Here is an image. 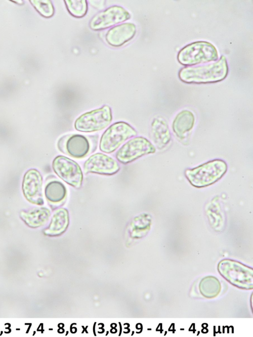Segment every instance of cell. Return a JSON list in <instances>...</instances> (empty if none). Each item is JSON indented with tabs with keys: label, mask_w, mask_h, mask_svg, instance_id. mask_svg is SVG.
I'll return each mask as SVG.
<instances>
[{
	"label": "cell",
	"mask_w": 253,
	"mask_h": 337,
	"mask_svg": "<svg viewBox=\"0 0 253 337\" xmlns=\"http://www.w3.org/2000/svg\"><path fill=\"white\" fill-rule=\"evenodd\" d=\"M228 71L226 58L221 56L213 63L182 68L179 71L178 77L182 82L188 84L213 83L225 79Z\"/></svg>",
	"instance_id": "obj_1"
},
{
	"label": "cell",
	"mask_w": 253,
	"mask_h": 337,
	"mask_svg": "<svg viewBox=\"0 0 253 337\" xmlns=\"http://www.w3.org/2000/svg\"><path fill=\"white\" fill-rule=\"evenodd\" d=\"M227 170V165L225 161L215 159L195 168L187 169L184 174L191 184L201 188L211 185L219 180Z\"/></svg>",
	"instance_id": "obj_2"
},
{
	"label": "cell",
	"mask_w": 253,
	"mask_h": 337,
	"mask_svg": "<svg viewBox=\"0 0 253 337\" xmlns=\"http://www.w3.org/2000/svg\"><path fill=\"white\" fill-rule=\"evenodd\" d=\"M218 58L216 48L211 43L205 41L188 44L183 47L177 55L178 62L182 65L189 66L215 61Z\"/></svg>",
	"instance_id": "obj_3"
},
{
	"label": "cell",
	"mask_w": 253,
	"mask_h": 337,
	"mask_svg": "<svg viewBox=\"0 0 253 337\" xmlns=\"http://www.w3.org/2000/svg\"><path fill=\"white\" fill-rule=\"evenodd\" d=\"M219 273L229 282L239 288H253V271L242 263L231 259H224L218 265Z\"/></svg>",
	"instance_id": "obj_4"
},
{
	"label": "cell",
	"mask_w": 253,
	"mask_h": 337,
	"mask_svg": "<svg viewBox=\"0 0 253 337\" xmlns=\"http://www.w3.org/2000/svg\"><path fill=\"white\" fill-rule=\"evenodd\" d=\"M136 135V131L128 124L116 122L110 126L101 136L100 150L106 153H112L127 139Z\"/></svg>",
	"instance_id": "obj_5"
},
{
	"label": "cell",
	"mask_w": 253,
	"mask_h": 337,
	"mask_svg": "<svg viewBox=\"0 0 253 337\" xmlns=\"http://www.w3.org/2000/svg\"><path fill=\"white\" fill-rule=\"evenodd\" d=\"M112 120L111 109L109 106L104 105L80 116L75 121L74 127L81 132L97 131L107 127Z\"/></svg>",
	"instance_id": "obj_6"
},
{
	"label": "cell",
	"mask_w": 253,
	"mask_h": 337,
	"mask_svg": "<svg viewBox=\"0 0 253 337\" xmlns=\"http://www.w3.org/2000/svg\"><path fill=\"white\" fill-rule=\"evenodd\" d=\"M155 152V146L148 139L138 136L124 144L117 152L116 157L121 163L126 164L142 156Z\"/></svg>",
	"instance_id": "obj_7"
},
{
	"label": "cell",
	"mask_w": 253,
	"mask_h": 337,
	"mask_svg": "<svg viewBox=\"0 0 253 337\" xmlns=\"http://www.w3.org/2000/svg\"><path fill=\"white\" fill-rule=\"evenodd\" d=\"M55 173L64 181L76 188L82 184L83 175L80 166L74 161L64 156H58L52 162Z\"/></svg>",
	"instance_id": "obj_8"
},
{
	"label": "cell",
	"mask_w": 253,
	"mask_h": 337,
	"mask_svg": "<svg viewBox=\"0 0 253 337\" xmlns=\"http://www.w3.org/2000/svg\"><path fill=\"white\" fill-rule=\"evenodd\" d=\"M60 138L58 147L60 151L70 156L81 159L86 157L91 149L88 138L82 134H73Z\"/></svg>",
	"instance_id": "obj_9"
},
{
	"label": "cell",
	"mask_w": 253,
	"mask_h": 337,
	"mask_svg": "<svg viewBox=\"0 0 253 337\" xmlns=\"http://www.w3.org/2000/svg\"><path fill=\"white\" fill-rule=\"evenodd\" d=\"M130 17L129 12L124 8L115 5L94 16L89 22V27L94 30H102L125 21Z\"/></svg>",
	"instance_id": "obj_10"
},
{
	"label": "cell",
	"mask_w": 253,
	"mask_h": 337,
	"mask_svg": "<svg viewBox=\"0 0 253 337\" xmlns=\"http://www.w3.org/2000/svg\"><path fill=\"white\" fill-rule=\"evenodd\" d=\"M42 177L37 169L32 168L27 171L22 182V190L27 200L35 205H42Z\"/></svg>",
	"instance_id": "obj_11"
},
{
	"label": "cell",
	"mask_w": 253,
	"mask_h": 337,
	"mask_svg": "<svg viewBox=\"0 0 253 337\" xmlns=\"http://www.w3.org/2000/svg\"><path fill=\"white\" fill-rule=\"evenodd\" d=\"M118 162L105 154L98 153L91 155L84 163L85 173H95L104 175H112L120 169Z\"/></svg>",
	"instance_id": "obj_12"
},
{
	"label": "cell",
	"mask_w": 253,
	"mask_h": 337,
	"mask_svg": "<svg viewBox=\"0 0 253 337\" xmlns=\"http://www.w3.org/2000/svg\"><path fill=\"white\" fill-rule=\"evenodd\" d=\"M135 33L133 24L123 23L110 29L106 34V40L112 46H120L131 40Z\"/></svg>",
	"instance_id": "obj_13"
},
{
	"label": "cell",
	"mask_w": 253,
	"mask_h": 337,
	"mask_svg": "<svg viewBox=\"0 0 253 337\" xmlns=\"http://www.w3.org/2000/svg\"><path fill=\"white\" fill-rule=\"evenodd\" d=\"M150 134L152 140L159 149L165 148L171 140V136L167 122L162 118H155L151 123Z\"/></svg>",
	"instance_id": "obj_14"
},
{
	"label": "cell",
	"mask_w": 253,
	"mask_h": 337,
	"mask_svg": "<svg viewBox=\"0 0 253 337\" xmlns=\"http://www.w3.org/2000/svg\"><path fill=\"white\" fill-rule=\"evenodd\" d=\"M195 121L194 115L190 111L184 110L178 113L172 125L176 136L180 139H183L193 128Z\"/></svg>",
	"instance_id": "obj_15"
},
{
	"label": "cell",
	"mask_w": 253,
	"mask_h": 337,
	"mask_svg": "<svg viewBox=\"0 0 253 337\" xmlns=\"http://www.w3.org/2000/svg\"><path fill=\"white\" fill-rule=\"evenodd\" d=\"M20 216L28 225L38 227L45 223L50 216V211L46 208L34 207L28 210H23Z\"/></svg>",
	"instance_id": "obj_16"
},
{
	"label": "cell",
	"mask_w": 253,
	"mask_h": 337,
	"mask_svg": "<svg viewBox=\"0 0 253 337\" xmlns=\"http://www.w3.org/2000/svg\"><path fill=\"white\" fill-rule=\"evenodd\" d=\"M44 194L46 199L50 202L59 203L66 198L67 190L62 182L57 180H52L46 185Z\"/></svg>",
	"instance_id": "obj_17"
},
{
	"label": "cell",
	"mask_w": 253,
	"mask_h": 337,
	"mask_svg": "<svg viewBox=\"0 0 253 337\" xmlns=\"http://www.w3.org/2000/svg\"><path fill=\"white\" fill-rule=\"evenodd\" d=\"M69 223V214L67 210L61 208L56 210L53 215L48 228V233L55 235L63 232Z\"/></svg>",
	"instance_id": "obj_18"
},
{
	"label": "cell",
	"mask_w": 253,
	"mask_h": 337,
	"mask_svg": "<svg viewBox=\"0 0 253 337\" xmlns=\"http://www.w3.org/2000/svg\"><path fill=\"white\" fill-rule=\"evenodd\" d=\"M199 289L203 296L211 298L218 295L220 291L221 285L216 278L208 276L201 281Z\"/></svg>",
	"instance_id": "obj_19"
},
{
	"label": "cell",
	"mask_w": 253,
	"mask_h": 337,
	"mask_svg": "<svg viewBox=\"0 0 253 337\" xmlns=\"http://www.w3.org/2000/svg\"><path fill=\"white\" fill-rule=\"evenodd\" d=\"M69 13L76 17H82L85 15L87 10V3L85 0H65Z\"/></svg>",
	"instance_id": "obj_20"
},
{
	"label": "cell",
	"mask_w": 253,
	"mask_h": 337,
	"mask_svg": "<svg viewBox=\"0 0 253 337\" xmlns=\"http://www.w3.org/2000/svg\"><path fill=\"white\" fill-rule=\"evenodd\" d=\"M37 11L45 17H50L54 13V7L50 0H31Z\"/></svg>",
	"instance_id": "obj_21"
}]
</instances>
